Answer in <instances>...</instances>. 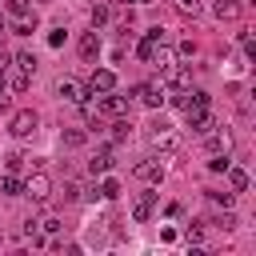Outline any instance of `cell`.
Listing matches in <instances>:
<instances>
[{"label":"cell","mask_w":256,"mask_h":256,"mask_svg":"<svg viewBox=\"0 0 256 256\" xmlns=\"http://www.w3.org/2000/svg\"><path fill=\"white\" fill-rule=\"evenodd\" d=\"M148 144H152L160 156H176V152H180V132H176L168 120H156V124H148Z\"/></svg>","instance_id":"obj_1"},{"label":"cell","mask_w":256,"mask_h":256,"mask_svg":"<svg viewBox=\"0 0 256 256\" xmlns=\"http://www.w3.org/2000/svg\"><path fill=\"white\" fill-rule=\"evenodd\" d=\"M36 128H40V116H36V112H28V108H24V112H16V116L8 120V132H12L16 140H28V136H36Z\"/></svg>","instance_id":"obj_2"},{"label":"cell","mask_w":256,"mask_h":256,"mask_svg":"<svg viewBox=\"0 0 256 256\" xmlns=\"http://www.w3.org/2000/svg\"><path fill=\"white\" fill-rule=\"evenodd\" d=\"M24 196H28L32 204H48V200H52V180H48L44 172H32L28 184H24Z\"/></svg>","instance_id":"obj_3"},{"label":"cell","mask_w":256,"mask_h":256,"mask_svg":"<svg viewBox=\"0 0 256 256\" xmlns=\"http://www.w3.org/2000/svg\"><path fill=\"white\" fill-rule=\"evenodd\" d=\"M160 72H164V80H160L164 88H172V92H188V88H192V72H188L184 64H168V68H160Z\"/></svg>","instance_id":"obj_4"},{"label":"cell","mask_w":256,"mask_h":256,"mask_svg":"<svg viewBox=\"0 0 256 256\" xmlns=\"http://www.w3.org/2000/svg\"><path fill=\"white\" fill-rule=\"evenodd\" d=\"M132 172H136L144 184H160V180H164V164H160L156 156H144V160H136V164H132Z\"/></svg>","instance_id":"obj_5"},{"label":"cell","mask_w":256,"mask_h":256,"mask_svg":"<svg viewBox=\"0 0 256 256\" xmlns=\"http://www.w3.org/2000/svg\"><path fill=\"white\" fill-rule=\"evenodd\" d=\"M124 112H128V100L116 96V92H104L96 100V116H124Z\"/></svg>","instance_id":"obj_6"},{"label":"cell","mask_w":256,"mask_h":256,"mask_svg":"<svg viewBox=\"0 0 256 256\" xmlns=\"http://www.w3.org/2000/svg\"><path fill=\"white\" fill-rule=\"evenodd\" d=\"M136 96H140L148 108H160L164 96H168V88H164V84H136Z\"/></svg>","instance_id":"obj_7"},{"label":"cell","mask_w":256,"mask_h":256,"mask_svg":"<svg viewBox=\"0 0 256 256\" xmlns=\"http://www.w3.org/2000/svg\"><path fill=\"white\" fill-rule=\"evenodd\" d=\"M152 208H156V192H140V196L132 200V220L144 224V220L152 216Z\"/></svg>","instance_id":"obj_8"},{"label":"cell","mask_w":256,"mask_h":256,"mask_svg":"<svg viewBox=\"0 0 256 256\" xmlns=\"http://www.w3.org/2000/svg\"><path fill=\"white\" fill-rule=\"evenodd\" d=\"M88 88H92V92H112V88H116V72H112V68H96L92 80H88Z\"/></svg>","instance_id":"obj_9"},{"label":"cell","mask_w":256,"mask_h":256,"mask_svg":"<svg viewBox=\"0 0 256 256\" xmlns=\"http://www.w3.org/2000/svg\"><path fill=\"white\" fill-rule=\"evenodd\" d=\"M148 64H156V68H168V64H176V52H172L164 40H156V44H152V56H148Z\"/></svg>","instance_id":"obj_10"},{"label":"cell","mask_w":256,"mask_h":256,"mask_svg":"<svg viewBox=\"0 0 256 256\" xmlns=\"http://www.w3.org/2000/svg\"><path fill=\"white\" fill-rule=\"evenodd\" d=\"M80 56H84V60H96V56H100V36H96V28L80 36Z\"/></svg>","instance_id":"obj_11"},{"label":"cell","mask_w":256,"mask_h":256,"mask_svg":"<svg viewBox=\"0 0 256 256\" xmlns=\"http://www.w3.org/2000/svg\"><path fill=\"white\" fill-rule=\"evenodd\" d=\"M84 140H88L84 128H64V132H60V144H64V148H80Z\"/></svg>","instance_id":"obj_12"},{"label":"cell","mask_w":256,"mask_h":256,"mask_svg":"<svg viewBox=\"0 0 256 256\" xmlns=\"http://www.w3.org/2000/svg\"><path fill=\"white\" fill-rule=\"evenodd\" d=\"M20 192H24V184H20V176H16V172L0 176V196H20Z\"/></svg>","instance_id":"obj_13"},{"label":"cell","mask_w":256,"mask_h":256,"mask_svg":"<svg viewBox=\"0 0 256 256\" xmlns=\"http://www.w3.org/2000/svg\"><path fill=\"white\" fill-rule=\"evenodd\" d=\"M204 136H208V132H204ZM204 148H208V152H228V148H232V140H228V132H216V136H208V140H204Z\"/></svg>","instance_id":"obj_14"},{"label":"cell","mask_w":256,"mask_h":256,"mask_svg":"<svg viewBox=\"0 0 256 256\" xmlns=\"http://www.w3.org/2000/svg\"><path fill=\"white\" fill-rule=\"evenodd\" d=\"M108 168H112V148H100V152H96V160L88 164V172L96 176V172H108Z\"/></svg>","instance_id":"obj_15"},{"label":"cell","mask_w":256,"mask_h":256,"mask_svg":"<svg viewBox=\"0 0 256 256\" xmlns=\"http://www.w3.org/2000/svg\"><path fill=\"white\" fill-rule=\"evenodd\" d=\"M212 12H216L220 20H236V16H240V4H236V0H216Z\"/></svg>","instance_id":"obj_16"},{"label":"cell","mask_w":256,"mask_h":256,"mask_svg":"<svg viewBox=\"0 0 256 256\" xmlns=\"http://www.w3.org/2000/svg\"><path fill=\"white\" fill-rule=\"evenodd\" d=\"M224 172H228L232 192H244V188H248V172H244V168H224Z\"/></svg>","instance_id":"obj_17"},{"label":"cell","mask_w":256,"mask_h":256,"mask_svg":"<svg viewBox=\"0 0 256 256\" xmlns=\"http://www.w3.org/2000/svg\"><path fill=\"white\" fill-rule=\"evenodd\" d=\"M176 12L188 16V20H196V16L204 12V4H200V0H176Z\"/></svg>","instance_id":"obj_18"},{"label":"cell","mask_w":256,"mask_h":256,"mask_svg":"<svg viewBox=\"0 0 256 256\" xmlns=\"http://www.w3.org/2000/svg\"><path fill=\"white\" fill-rule=\"evenodd\" d=\"M128 132H132V120H124V116H120V120L112 124V144H120V140H128Z\"/></svg>","instance_id":"obj_19"},{"label":"cell","mask_w":256,"mask_h":256,"mask_svg":"<svg viewBox=\"0 0 256 256\" xmlns=\"http://www.w3.org/2000/svg\"><path fill=\"white\" fill-rule=\"evenodd\" d=\"M16 68L32 76V68H36V56H32V52H16Z\"/></svg>","instance_id":"obj_20"},{"label":"cell","mask_w":256,"mask_h":256,"mask_svg":"<svg viewBox=\"0 0 256 256\" xmlns=\"http://www.w3.org/2000/svg\"><path fill=\"white\" fill-rule=\"evenodd\" d=\"M100 196H104V200H116V196H120V180H112V176H108V180L100 184Z\"/></svg>","instance_id":"obj_21"},{"label":"cell","mask_w":256,"mask_h":256,"mask_svg":"<svg viewBox=\"0 0 256 256\" xmlns=\"http://www.w3.org/2000/svg\"><path fill=\"white\" fill-rule=\"evenodd\" d=\"M36 32V16H20V24H16V36H32Z\"/></svg>","instance_id":"obj_22"},{"label":"cell","mask_w":256,"mask_h":256,"mask_svg":"<svg viewBox=\"0 0 256 256\" xmlns=\"http://www.w3.org/2000/svg\"><path fill=\"white\" fill-rule=\"evenodd\" d=\"M4 8L12 12V16H28L32 8H28V0H4Z\"/></svg>","instance_id":"obj_23"},{"label":"cell","mask_w":256,"mask_h":256,"mask_svg":"<svg viewBox=\"0 0 256 256\" xmlns=\"http://www.w3.org/2000/svg\"><path fill=\"white\" fill-rule=\"evenodd\" d=\"M108 16H112V8H108V4H92V24H104Z\"/></svg>","instance_id":"obj_24"},{"label":"cell","mask_w":256,"mask_h":256,"mask_svg":"<svg viewBox=\"0 0 256 256\" xmlns=\"http://www.w3.org/2000/svg\"><path fill=\"white\" fill-rule=\"evenodd\" d=\"M152 44H156V40H148V36H144V40L136 44V56H140L144 64H148V56H152Z\"/></svg>","instance_id":"obj_25"},{"label":"cell","mask_w":256,"mask_h":256,"mask_svg":"<svg viewBox=\"0 0 256 256\" xmlns=\"http://www.w3.org/2000/svg\"><path fill=\"white\" fill-rule=\"evenodd\" d=\"M176 56H180V60L196 56V44H192V40H180V44H176Z\"/></svg>","instance_id":"obj_26"},{"label":"cell","mask_w":256,"mask_h":256,"mask_svg":"<svg viewBox=\"0 0 256 256\" xmlns=\"http://www.w3.org/2000/svg\"><path fill=\"white\" fill-rule=\"evenodd\" d=\"M4 164H8V172H20V168H24V156H20V152H8Z\"/></svg>","instance_id":"obj_27"},{"label":"cell","mask_w":256,"mask_h":256,"mask_svg":"<svg viewBox=\"0 0 256 256\" xmlns=\"http://www.w3.org/2000/svg\"><path fill=\"white\" fill-rule=\"evenodd\" d=\"M12 88H16V92H24V88H28V72H20V68H16V76H12Z\"/></svg>","instance_id":"obj_28"},{"label":"cell","mask_w":256,"mask_h":256,"mask_svg":"<svg viewBox=\"0 0 256 256\" xmlns=\"http://www.w3.org/2000/svg\"><path fill=\"white\" fill-rule=\"evenodd\" d=\"M216 224H220L224 232H232V228H236V216H232V212H224V216H216Z\"/></svg>","instance_id":"obj_29"},{"label":"cell","mask_w":256,"mask_h":256,"mask_svg":"<svg viewBox=\"0 0 256 256\" xmlns=\"http://www.w3.org/2000/svg\"><path fill=\"white\" fill-rule=\"evenodd\" d=\"M216 204H224V208H232V192H208Z\"/></svg>","instance_id":"obj_30"},{"label":"cell","mask_w":256,"mask_h":256,"mask_svg":"<svg viewBox=\"0 0 256 256\" xmlns=\"http://www.w3.org/2000/svg\"><path fill=\"white\" fill-rule=\"evenodd\" d=\"M36 224H40L44 232H60V220H56V216H48V220H36Z\"/></svg>","instance_id":"obj_31"},{"label":"cell","mask_w":256,"mask_h":256,"mask_svg":"<svg viewBox=\"0 0 256 256\" xmlns=\"http://www.w3.org/2000/svg\"><path fill=\"white\" fill-rule=\"evenodd\" d=\"M188 240L200 244V240H204V228H200V224H188Z\"/></svg>","instance_id":"obj_32"},{"label":"cell","mask_w":256,"mask_h":256,"mask_svg":"<svg viewBox=\"0 0 256 256\" xmlns=\"http://www.w3.org/2000/svg\"><path fill=\"white\" fill-rule=\"evenodd\" d=\"M48 44H52V48H60V44H64V28H56V32H48Z\"/></svg>","instance_id":"obj_33"},{"label":"cell","mask_w":256,"mask_h":256,"mask_svg":"<svg viewBox=\"0 0 256 256\" xmlns=\"http://www.w3.org/2000/svg\"><path fill=\"white\" fill-rule=\"evenodd\" d=\"M64 200H68V204L80 200V184H68V188H64Z\"/></svg>","instance_id":"obj_34"},{"label":"cell","mask_w":256,"mask_h":256,"mask_svg":"<svg viewBox=\"0 0 256 256\" xmlns=\"http://www.w3.org/2000/svg\"><path fill=\"white\" fill-rule=\"evenodd\" d=\"M8 64H12V56H8V52H4V48H0V72H4V68H8Z\"/></svg>","instance_id":"obj_35"},{"label":"cell","mask_w":256,"mask_h":256,"mask_svg":"<svg viewBox=\"0 0 256 256\" xmlns=\"http://www.w3.org/2000/svg\"><path fill=\"white\" fill-rule=\"evenodd\" d=\"M0 32H4V12H0Z\"/></svg>","instance_id":"obj_36"},{"label":"cell","mask_w":256,"mask_h":256,"mask_svg":"<svg viewBox=\"0 0 256 256\" xmlns=\"http://www.w3.org/2000/svg\"><path fill=\"white\" fill-rule=\"evenodd\" d=\"M136 4H152V0H136Z\"/></svg>","instance_id":"obj_37"},{"label":"cell","mask_w":256,"mask_h":256,"mask_svg":"<svg viewBox=\"0 0 256 256\" xmlns=\"http://www.w3.org/2000/svg\"><path fill=\"white\" fill-rule=\"evenodd\" d=\"M0 92H4V84H0Z\"/></svg>","instance_id":"obj_38"}]
</instances>
